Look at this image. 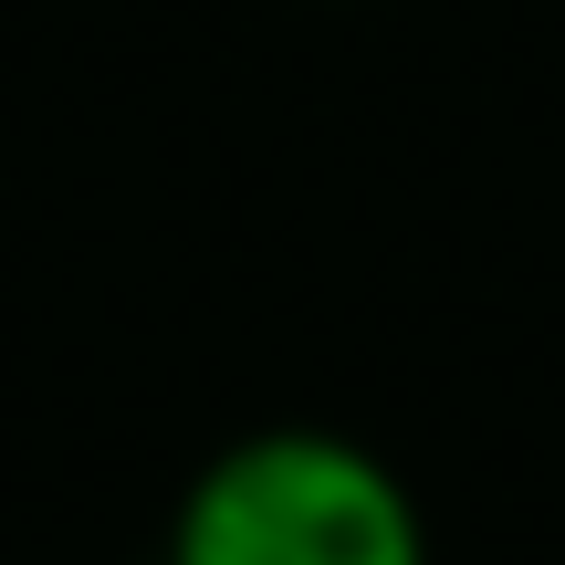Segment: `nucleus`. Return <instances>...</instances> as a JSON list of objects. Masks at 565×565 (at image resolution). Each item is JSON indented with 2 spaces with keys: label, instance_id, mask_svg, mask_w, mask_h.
<instances>
[{
  "label": "nucleus",
  "instance_id": "f257e3e1",
  "mask_svg": "<svg viewBox=\"0 0 565 565\" xmlns=\"http://www.w3.org/2000/svg\"><path fill=\"white\" fill-rule=\"evenodd\" d=\"M168 565H429V524L387 450L282 419L189 471Z\"/></svg>",
  "mask_w": 565,
  "mask_h": 565
}]
</instances>
